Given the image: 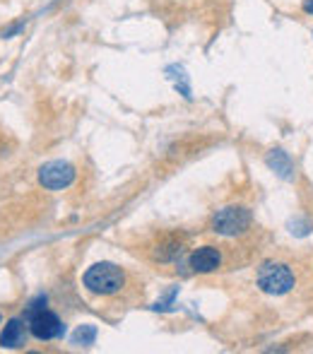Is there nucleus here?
I'll return each mask as SVG.
<instances>
[{"instance_id":"nucleus-4","label":"nucleus","mask_w":313,"mask_h":354,"mask_svg":"<svg viewBox=\"0 0 313 354\" xmlns=\"http://www.w3.org/2000/svg\"><path fill=\"white\" fill-rule=\"evenodd\" d=\"M251 222H253V214L248 207L229 205L215 212V217H212V229H215L217 234H225V236H238V234L251 229Z\"/></svg>"},{"instance_id":"nucleus-7","label":"nucleus","mask_w":313,"mask_h":354,"mask_svg":"<svg viewBox=\"0 0 313 354\" xmlns=\"http://www.w3.org/2000/svg\"><path fill=\"white\" fill-rule=\"evenodd\" d=\"M24 337H27V333H24V323L19 321V318H12V321H8L3 335H0V345L3 347H22Z\"/></svg>"},{"instance_id":"nucleus-6","label":"nucleus","mask_w":313,"mask_h":354,"mask_svg":"<svg viewBox=\"0 0 313 354\" xmlns=\"http://www.w3.org/2000/svg\"><path fill=\"white\" fill-rule=\"evenodd\" d=\"M222 266V253L220 248L215 246H202V248H196L191 253V268L193 272H215L217 268Z\"/></svg>"},{"instance_id":"nucleus-10","label":"nucleus","mask_w":313,"mask_h":354,"mask_svg":"<svg viewBox=\"0 0 313 354\" xmlns=\"http://www.w3.org/2000/svg\"><path fill=\"white\" fill-rule=\"evenodd\" d=\"M301 8H304L306 15H313V0H304V5H301Z\"/></svg>"},{"instance_id":"nucleus-8","label":"nucleus","mask_w":313,"mask_h":354,"mask_svg":"<svg viewBox=\"0 0 313 354\" xmlns=\"http://www.w3.org/2000/svg\"><path fill=\"white\" fill-rule=\"evenodd\" d=\"M267 162H270V167L275 169V171H280L282 176H287V174L292 171L290 159H287V157H285V152H280V149H277L275 154H270V159H267Z\"/></svg>"},{"instance_id":"nucleus-2","label":"nucleus","mask_w":313,"mask_h":354,"mask_svg":"<svg viewBox=\"0 0 313 354\" xmlns=\"http://www.w3.org/2000/svg\"><path fill=\"white\" fill-rule=\"evenodd\" d=\"M258 287L263 289L265 294H272V297H282V294L292 292L296 284V277L292 272V268L287 263H275V261H267L258 268V275H256Z\"/></svg>"},{"instance_id":"nucleus-9","label":"nucleus","mask_w":313,"mask_h":354,"mask_svg":"<svg viewBox=\"0 0 313 354\" xmlns=\"http://www.w3.org/2000/svg\"><path fill=\"white\" fill-rule=\"evenodd\" d=\"M94 337H97V330H94V326H82L75 333V342H82V345H92Z\"/></svg>"},{"instance_id":"nucleus-3","label":"nucleus","mask_w":313,"mask_h":354,"mask_svg":"<svg viewBox=\"0 0 313 354\" xmlns=\"http://www.w3.org/2000/svg\"><path fill=\"white\" fill-rule=\"evenodd\" d=\"M41 304H46V299H37V301L29 306L27 318H29V330H32L34 337L39 340H53V337H61L63 335V323L61 318L56 316L53 311L44 308Z\"/></svg>"},{"instance_id":"nucleus-1","label":"nucleus","mask_w":313,"mask_h":354,"mask_svg":"<svg viewBox=\"0 0 313 354\" xmlns=\"http://www.w3.org/2000/svg\"><path fill=\"white\" fill-rule=\"evenodd\" d=\"M84 287L92 294H102V297H111V294L121 292L126 287V272L113 263H97L92 266L82 277Z\"/></svg>"},{"instance_id":"nucleus-5","label":"nucleus","mask_w":313,"mask_h":354,"mask_svg":"<svg viewBox=\"0 0 313 354\" xmlns=\"http://www.w3.org/2000/svg\"><path fill=\"white\" fill-rule=\"evenodd\" d=\"M39 181L48 191H63L75 181V169L68 162H48L39 171Z\"/></svg>"}]
</instances>
